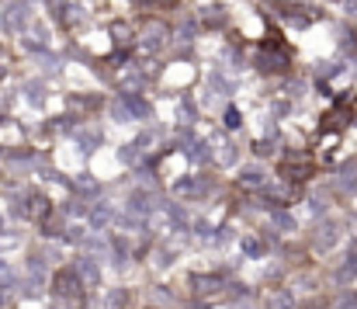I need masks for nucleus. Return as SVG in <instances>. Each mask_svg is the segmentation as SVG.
I'll list each match as a JSON object with an SVG mask.
<instances>
[{
	"label": "nucleus",
	"mask_w": 357,
	"mask_h": 309,
	"mask_svg": "<svg viewBox=\"0 0 357 309\" xmlns=\"http://www.w3.org/2000/svg\"><path fill=\"white\" fill-rule=\"evenodd\" d=\"M53 295L63 299V302H80L83 299V282L77 278L73 268H60L53 275Z\"/></svg>",
	"instance_id": "obj_1"
},
{
	"label": "nucleus",
	"mask_w": 357,
	"mask_h": 309,
	"mask_svg": "<svg viewBox=\"0 0 357 309\" xmlns=\"http://www.w3.org/2000/svg\"><path fill=\"white\" fill-rule=\"evenodd\" d=\"M14 212H18L21 219H38V216H45V212H49V201H45L42 195H35V191H31V195H25V198H21V209H14Z\"/></svg>",
	"instance_id": "obj_2"
},
{
	"label": "nucleus",
	"mask_w": 357,
	"mask_h": 309,
	"mask_svg": "<svg viewBox=\"0 0 357 309\" xmlns=\"http://www.w3.org/2000/svg\"><path fill=\"white\" fill-rule=\"evenodd\" d=\"M191 288L198 295H219L222 292V275H191Z\"/></svg>",
	"instance_id": "obj_3"
},
{
	"label": "nucleus",
	"mask_w": 357,
	"mask_h": 309,
	"mask_svg": "<svg viewBox=\"0 0 357 309\" xmlns=\"http://www.w3.org/2000/svg\"><path fill=\"white\" fill-rule=\"evenodd\" d=\"M118 115H132V119H146L149 115V105H146V101L142 97H135V94H122V101H118V108H115Z\"/></svg>",
	"instance_id": "obj_4"
},
{
	"label": "nucleus",
	"mask_w": 357,
	"mask_h": 309,
	"mask_svg": "<svg viewBox=\"0 0 357 309\" xmlns=\"http://www.w3.org/2000/svg\"><path fill=\"white\" fill-rule=\"evenodd\" d=\"M73 271H77V278L80 282H101V268H97V261L94 257H77V264H73Z\"/></svg>",
	"instance_id": "obj_5"
},
{
	"label": "nucleus",
	"mask_w": 357,
	"mask_h": 309,
	"mask_svg": "<svg viewBox=\"0 0 357 309\" xmlns=\"http://www.w3.org/2000/svg\"><path fill=\"white\" fill-rule=\"evenodd\" d=\"M347 278H357V254H350L347 264L336 271V282H347Z\"/></svg>",
	"instance_id": "obj_6"
},
{
	"label": "nucleus",
	"mask_w": 357,
	"mask_h": 309,
	"mask_svg": "<svg viewBox=\"0 0 357 309\" xmlns=\"http://www.w3.org/2000/svg\"><path fill=\"white\" fill-rule=\"evenodd\" d=\"M174 191H177V195H201V184H198L194 177H184V181H177Z\"/></svg>",
	"instance_id": "obj_7"
},
{
	"label": "nucleus",
	"mask_w": 357,
	"mask_h": 309,
	"mask_svg": "<svg viewBox=\"0 0 357 309\" xmlns=\"http://www.w3.org/2000/svg\"><path fill=\"white\" fill-rule=\"evenodd\" d=\"M243 184L246 188H257V184H264V174L261 171H243Z\"/></svg>",
	"instance_id": "obj_8"
},
{
	"label": "nucleus",
	"mask_w": 357,
	"mask_h": 309,
	"mask_svg": "<svg viewBox=\"0 0 357 309\" xmlns=\"http://www.w3.org/2000/svg\"><path fill=\"white\" fill-rule=\"evenodd\" d=\"M90 219H94V226L108 223V219H111V209H94V212H90Z\"/></svg>",
	"instance_id": "obj_9"
},
{
	"label": "nucleus",
	"mask_w": 357,
	"mask_h": 309,
	"mask_svg": "<svg viewBox=\"0 0 357 309\" xmlns=\"http://www.w3.org/2000/svg\"><path fill=\"white\" fill-rule=\"evenodd\" d=\"M243 250H246L250 257H261V243H257V240H243Z\"/></svg>",
	"instance_id": "obj_10"
},
{
	"label": "nucleus",
	"mask_w": 357,
	"mask_h": 309,
	"mask_svg": "<svg viewBox=\"0 0 357 309\" xmlns=\"http://www.w3.org/2000/svg\"><path fill=\"white\" fill-rule=\"evenodd\" d=\"M122 302H125V292H111L108 295V309H122Z\"/></svg>",
	"instance_id": "obj_11"
},
{
	"label": "nucleus",
	"mask_w": 357,
	"mask_h": 309,
	"mask_svg": "<svg viewBox=\"0 0 357 309\" xmlns=\"http://www.w3.org/2000/svg\"><path fill=\"white\" fill-rule=\"evenodd\" d=\"M274 223H278L281 230H291V226H295V219H288V216H274Z\"/></svg>",
	"instance_id": "obj_12"
},
{
	"label": "nucleus",
	"mask_w": 357,
	"mask_h": 309,
	"mask_svg": "<svg viewBox=\"0 0 357 309\" xmlns=\"http://www.w3.org/2000/svg\"><path fill=\"white\" fill-rule=\"evenodd\" d=\"M226 125H229V129H236V125H239V115H236V112H229V115H226Z\"/></svg>",
	"instance_id": "obj_13"
},
{
	"label": "nucleus",
	"mask_w": 357,
	"mask_h": 309,
	"mask_svg": "<svg viewBox=\"0 0 357 309\" xmlns=\"http://www.w3.org/2000/svg\"><path fill=\"white\" fill-rule=\"evenodd\" d=\"M163 4H174V0H163Z\"/></svg>",
	"instance_id": "obj_14"
}]
</instances>
